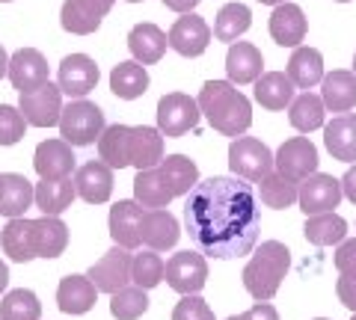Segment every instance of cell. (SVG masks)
Listing matches in <instances>:
<instances>
[{
	"label": "cell",
	"mask_w": 356,
	"mask_h": 320,
	"mask_svg": "<svg viewBox=\"0 0 356 320\" xmlns=\"http://www.w3.org/2000/svg\"><path fill=\"white\" fill-rule=\"evenodd\" d=\"M184 223L205 255L238 258L259 244L261 208L243 178L214 175L199 181L187 196Z\"/></svg>",
	"instance_id": "6da1fadb"
},
{
	"label": "cell",
	"mask_w": 356,
	"mask_h": 320,
	"mask_svg": "<svg viewBox=\"0 0 356 320\" xmlns=\"http://www.w3.org/2000/svg\"><path fill=\"white\" fill-rule=\"evenodd\" d=\"M196 101L208 125L226 137H241L252 125L250 98L238 92L232 81H208Z\"/></svg>",
	"instance_id": "7a4b0ae2"
},
{
	"label": "cell",
	"mask_w": 356,
	"mask_h": 320,
	"mask_svg": "<svg viewBox=\"0 0 356 320\" xmlns=\"http://www.w3.org/2000/svg\"><path fill=\"white\" fill-rule=\"evenodd\" d=\"M288 267H291V252L280 240H264L259 252L250 258L243 267V288L250 291L252 300L267 303L270 296L280 291Z\"/></svg>",
	"instance_id": "3957f363"
},
{
	"label": "cell",
	"mask_w": 356,
	"mask_h": 320,
	"mask_svg": "<svg viewBox=\"0 0 356 320\" xmlns=\"http://www.w3.org/2000/svg\"><path fill=\"white\" fill-rule=\"evenodd\" d=\"M104 113L102 107L86 101V98H77L69 107H63L60 116V134L69 146H92V142L104 134Z\"/></svg>",
	"instance_id": "277c9868"
},
{
	"label": "cell",
	"mask_w": 356,
	"mask_h": 320,
	"mask_svg": "<svg viewBox=\"0 0 356 320\" xmlns=\"http://www.w3.org/2000/svg\"><path fill=\"white\" fill-rule=\"evenodd\" d=\"M229 167L243 181L261 184L276 169V154L255 137H238L229 146Z\"/></svg>",
	"instance_id": "5b68a950"
},
{
	"label": "cell",
	"mask_w": 356,
	"mask_h": 320,
	"mask_svg": "<svg viewBox=\"0 0 356 320\" xmlns=\"http://www.w3.org/2000/svg\"><path fill=\"white\" fill-rule=\"evenodd\" d=\"M199 101L184 92H170L158 101V128L163 137H184L199 125Z\"/></svg>",
	"instance_id": "8992f818"
},
{
	"label": "cell",
	"mask_w": 356,
	"mask_h": 320,
	"mask_svg": "<svg viewBox=\"0 0 356 320\" xmlns=\"http://www.w3.org/2000/svg\"><path fill=\"white\" fill-rule=\"evenodd\" d=\"M131 264H134V255L131 249L125 246H113L110 252H104V258H98L92 267H89V279L102 294H119L122 288L131 285Z\"/></svg>",
	"instance_id": "52a82bcc"
},
{
	"label": "cell",
	"mask_w": 356,
	"mask_h": 320,
	"mask_svg": "<svg viewBox=\"0 0 356 320\" xmlns=\"http://www.w3.org/2000/svg\"><path fill=\"white\" fill-rule=\"evenodd\" d=\"M18 110H21V116L27 119V125H33V128L60 125V116H63V90L48 81L44 86H39V90H33V92H21Z\"/></svg>",
	"instance_id": "ba28073f"
},
{
	"label": "cell",
	"mask_w": 356,
	"mask_h": 320,
	"mask_svg": "<svg viewBox=\"0 0 356 320\" xmlns=\"http://www.w3.org/2000/svg\"><path fill=\"white\" fill-rule=\"evenodd\" d=\"M166 285L172 291H178L181 296L187 294H199L208 282V261L199 252H175V255L166 261Z\"/></svg>",
	"instance_id": "9c48e42d"
},
{
	"label": "cell",
	"mask_w": 356,
	"mask_h": 320,
	"mask_svg": "<svg viewBox=\"0 0 356 320\" xmlns=\"http://www.w3.org/2000/svg\"><path fill=\"white\" fill-rule=\"evenodd\" d=\"M341 181L332 178V175H324V172H315L309 175L306 181H300V211L306 217H315V214H330L336 211L339 202H341Z\"/></svg>",
	"instance_id": "30bf717a"
},
{
	"label": "cell",
	"mask_w": 356,
	"mask_h": 320,
	"mask_svg": "<svg viewBox=\"0 0 356 320\" xmlns=\"http://www.w3.org/2000/svg\"><path fill=\"white\" fill-rule=\"evenodd\" d=\"M276 172H282L291 181H306L318 172V149L306 137L285 140L276 151Z\"/></svg>",
	"instance_id": "8fae6325"
},
{
	"label": "cell",
	"mask_w": 356,
	"mask_h": 320,
	"mask_svg": "<svg viewBox=\"0 0 356 320\" xmlns=\"http://www.w3.org/2000/svg\"><path fill=\"white\" fill-rule=\"evenodd\" d=\"M95 83H98V65L92 57H86V53H72V57H65L60 62L57 86L63 90V95L86 98L95 90Z\"/></svg>",
	"instance_id": "7c38bea8"
},
{
	"label": "cell",
	"mask_w": 356,
	"mask_h": 320,
	"mask_svg": "<svg viewBox=\"0 0 356 320\" xmlns=\"http://www.w3.org/2000/svg\"><path fill=\"white\" fill-rule=\"evenodd\" d=\"M143 205L134 199V202H116L110 208V237H113L116 246L125 249H137L143 244Z\"/></svg>",
	"instance_id": "4fadbf2b"
},
{
	"label": "cell",
	"mask_w": 356,
	"mask_h": 320,
	"mask_svg": "<svg viewBox=\"0 0 356 320\" xmlns=\"http://www.w3.org/2000/svg\"><path fill=\"white\" fill-rule=\"evenodd\" d=\"M33 167H36L42 181H63L74 172V154L72 146L65 140H44L39 142L36 158H33Z\"/></svg>",
	"instance_id": "5bb4252c"
},
{
	"label": "cell",
	"mask_w": 356,
	"mask_h": 320,
	"mask_svg": "<svg viewBox=\"0 0 356 320\" xmlns=\"http://www.w3.org/2000/svg\"><path fill=\"white\" fill-rule=\"evenodd\" d=\"M211 45V27L199 15L187 12L172 24L170 30V48L181 57H199Z\"/></svg>",
	"instance_id": "9a60e30c"
},
{
	"label": "cell",
	"mask_w": 356,
	"mask_h": 320,
	"mask_svg": "<svg viewBox=\"0 0 356 320\" xmlns=\"http://www.w3.org/2000/svg\"><path fill=\"white\" fill-rule=\"evenodd\" d=\"M9 81L18 92H33L48 83V60L36 48H24L9 60Z\"/></svg>",
	"instance_id": "2e32d148"
},
{
	"label": "cell",
	"mask_w": 356,
	"mask_h": 320,
	"mask_svg": "<svg viewBox=\"0 0 356 320\" xmlns=\"http://www.w3.org/2000/svg\"><path fill=\"white\" fill-rule=\"evenodd\" d=\"M74 190L89 205H102L113 193V169L102 160H89L74 172Z\"/></svg>",
	"instance_id": "e0dca14e"
},
{
	"label": "cell",
	"mask_w": 356,
	"mask_h": 320,
	"mask_svg": "<svg viewBox=\"0 0 356 320\" xmlns=\"http://www.w3.org/2000/svg\"><path fill=\"white\" fill-rule=\"evenodd\" d=\"M306 30H309V21L303 15V9L297 3H280L273 6V15H270V36L276 45L282 48H300V42L306 39Z\"/></svg>",
	"instance_id": "ac0fdd59"
},
{
	"label": "cell",
	"mask_w": 356,
	"mask_h": 320,
	"mask_svg": "<svg viewBox=\"0 0 356 320\" xmlns=\"http://www.w3.org/2000/svg\"><path fill=\"white\" fill-rule=\"evenodd\" d=\"M226 74L232 83H255L259 77L264 74V57L261 51L250 45V42H235L229 45V53H226Z\"/></svg>",
	"instance_id": "d6986e66"
},
{
	"label": "cell",
	"mask_w": 356,
	"mask_h": 320,
	"mask_svg": "<svg viewBox=\"0 0 356 320\" xmlns=\"http://www.w3.org/2000/svg\"><path fill=\"white\" fill-rule=\"evenodd\" d=\"M0 244H3V252L18 264H27L36 255V219H24L15 217L9 219V226L0 235Z\"/></svg>",
	"instance_id": "ffe728a7"
},
{
	"label": "cell",
	"mask_w": 356,
	"mask_h": 320,
	"mask_svg": "<svg viewBox=\"0 0 356 320\" xmlns=\"http://www.w3.org/2000/svg\"><path fill=\"white\" fill-rule=\"evenodd\" d=\"M181 237L178 231V219L166 211V208H152L143 217V244L146 249H154V252H163V249H172Z\"/></svg>",
	"instance_id": "44dd1931"
},
{
	"label": "cell",
	"mask_w": 356,
	"mask_h": 320,
	"mask_svg": "<svg viewBox=\"0 0 356 320\" xmlns=\"http://www.w3.org/2000/svg\"><path fill=\"white\" fill-rule=\"evenodd\" d=\"M134 199L143 205V208H166L175 199V190L170 178H166V172L161 167L154 169H143L137 172V178H134Z\"/></svg>",
	"instance_id": "7402d4cb"
},
{
	"label": "cell",
	"mask_w": 356,
	"mask_h": 320,
	"mask_svg": "<svg viewBox=\"0 0 356 320\" xmlns=\"http://www.w3.org/2000/svg\"><path fill=\"white\" fill-rule=\"evenodd\" d=\"M324 146L336 160L356 163V116L353 113L336 116L324 128Z\"/></svg>",
	"instance_id": "603a6c76"
},
{
	"label": "cell",
	"mask_w": 356,
	"mask_h": 320,
	"mask_svg": "<svg viewBox=\"0 0 356 320\" xmlns=\"http://www.w3.org/2000/svg\"><path fill=\"white\" fill-rule=\"evenodd\" d=\"M163 163V134L161 128H134L131 134V167H137V172L143 169H154Z\"/></svg>",
	"instance_id": "cb8c5ba5"
},
{
	"label": "cell",
	"mask_w": 356,
	"mask_h": 320,
	"mask_svg": "<svg viewBox=\"0 0 356 320\" xmlns=\"http://www.w3.org/2000/svg\"><path fill=\"white\" fill-rule=\"evenodd\" d=\"M98 288L89 276H65L57 288V305L65 314H86L95 305Z\"/></svg>",
	"instance_id": "d4e9b609"
},
{
	"label": "cell",
	"mask_w": 356,
	"mask_h": 320,
	"mask_svg": "<svg viewBox=\"0 0 356 320\" xmlns=\"http://www.w3.org/2000/svg\"><path fill=\"white\" fill-rule=\"evenodd\" d=\"M288 77H291L294 86L303 92H309L312 86H318V83H324L327 74H324V57H321V51L306 48V45L294 48L291 60H288Z\"/></svg>",
	"instance_id": "484cf974"
},
{
	"label": "cell",
	"mask_w": 356,
	"mask_h": 320,
	"mask_svg": "<svg viewBox=\"0 0 356 320\" xmlns=\"http://www.w3.org/2000/svg\"><path fill=\"white\" fill-rule=\"evenodd\" d=\"M128 48H131L137 62L152 65V62H158L163 57L166 48H170V36L154 24H137L128 33Z\"/></svg>",
	"instance_id": "4316f807"
},
{
	"label": "cell",
	"mask_w": 356,
	"mask_h": 320,
	"mask_svg": "<svg viewBox=\"0 0 356 320\" xmlns=\"http://www.w3.org/2000/svg\"><path fill=\"white\" fill-rule=\"evenodd\" d=\"M131 134L128 125H107L104 134L98 137V160L107 163L110 169L131 167Z\"/></svg>",
	"instance_id": "83f0119b"
},
{
	"label": "cell",
	"mask_w": 356,
	"mask_h": 320,
	"mask_svg": "<svg viewBox=\"0 0 356 320\" xmlns=\"http://www.w3.org/2000/svg\"><path fill=\"white\" fill-rule=\"evenodd\" d=\"M294 81L282 71H267L255 81V101H259L264 110H285L294 101Z\"/></svg>",
	"instance_id": "f1b7e54d"
},
{
	"label": "cell",
	"mask_w": 356,
	"mask_h": 320,
	"mask_svg": "<svg viewBox=\"0 0 356 320\" xmlns=\"http://www.w3.org/2000/svg\"><path fill=\"white\" fill-rule=\"evenodd\" d=\"M321 98H324L327 110H332V113L353 110L356 107V74L344 69L327 74L324 83H321Z\"/></svg>",
	"instance_id": "f546056e"
},
{
	"label": "cell",
	"mask_w": 356,
	"mask_h": 320,
	"mask_svg": "<svg viewBox=\"0 0 356 320\" xmlns=\"http://www.w3.org/2000/svg\"><path fill=\"white\" fill-rule=\"evenodd\" d=\"M324 119H327V104L315 92H300L291 101V107H288V122L300 134H312V130L324 128Z\"/></svg>",
	"instance_id": "4dcf8cb0"
},
{
	"label": "cell",
	"mask_w": 356,
	"mask_h": 320,
	"mask_svg": "<svg viewBox=\"0 0 356 320\" xmlns=\"http://www.w3.org/2000/svg\"><path fill=\"white\" fill-rule=\"evenodd\" d=\"M110 90H113L116 98H125V101H134L143 92L149 90V71L146 65L137 60L119 62L113 71H110Z\"/></svg>",
	"instance_id": "1f68e13d"
},
{
	"label": "cell",
	"mask_w": 356,
	"mask_h": 320,
	"mask_svg": "<svg viewBox=\"0 0 356 320\" xmlns=\"http://www.w3.org/2000/svg\"><path fill=\"white\" fill-rule=\"evenodd\" d=\"M30 202H36V190L33 184L18 172H9L3 175V193H0V214L15 219V217H24V211L30 208Z\"/></svg>",
	"instance_id": "d6a6232c"
},
{
	"label": "cell",
	"mask_w": 356,
	"mask_h": 320,
	"mask_svg": "<svg viewBox=\"0 0 356 320\" xmlns=\"http://www.w3.org/2000/svg\"><path fill=\"white\" fill-rule=\"evenodd\" d=\"M303 235L309 244H315V246H339L341 240H348V223H344L336 211L315 214L306 219Z\"/></svg>",
	"instance_id": "836d02e7"
},
{
	"label": "cell",
	"mask_w": 356,
	"mask_h": 320,
	"mask_svg": "<svg viewBox=\"0 0 356 320\" xmlns=\"http://www.w3.org/2000/svg\"><path fill=\"white\" fill-rule=\"evenodd\" d=\"M250 24H252L250 6H243V3H226L217 12V18H214V39L235 45L243 33L250 30Z\"/></svg>",
	"instance_id": "e575fe53"
},
{
	"label": "cell",
	"mask_w": 356,
	"mask_h": 320,
	"mask_svg": "<svg viewBox=\"0 0 356 320\" xmlns=\"http://www.w3.org/2000/svg\"><path fill=\"white\" fill-rule=\"evenodd\" d=\"M69 246V228L60 217H44L36 219V255L39 258H57Z\"/></svg>",
	"instance_id": "d590c367"
},
{
	"label": "cell",
	"mask_w": 356,
	"mask_h": 320,
	"mask_svg": "<svg viewBox=\"0 0 356 320\" xmlns=\"http://www.w3.org/2000/svg\"><path fill=\"white\" fill-rule=\"evenodd\" d=\"M74 181L63 178V181H42L36 184V205L44 217H60L65 208L74 202Z\"/></svg>",
	"instance_id": "8d00e7d4"
},
{
	"label": "cell",
	"mask_w": 356,
	"mask_h": 320,
	"mask_svg": "<svg viewBox=\"0 0 356 320\" xmlns=\"http://www.w3.org/2000/svg\"><path fill=\"white\" fill-rule=\"evenodd\" d=\"M259 187H261V202L267 208H276V211H285V208H291L300 199V181L285 178V175L276 169L267 175Z\"/></svg>",
	"instance_id": "74e56055"
},
{
	"label": "cell",
	"mask_w": 356,
	"mask_h": 320,
	"mask_svg": "<svg viewBox=\"0 0 356 320\" xmlns=\"http://www.w3.org/2000/svg\"><path fill=\"white\" fill-rule=\"evenodd\" d=\"M166 276V264L163 258L158 255L154 249H143L134 255V264H131V285H137V288L149 291L154 285H161Z\"/></svg>",
	"instance_id": "f35d334b"
},
{
	"label": "cell",
	"mask_w": 356,
	"mask_h": 320,
	"mask_svg": "<svg viewBox=\"0 0 356 320\" xmlns=\"http://www.w3.org/2000/svg\"><path fill=\"white\" fill-rule=\"evenodd\" d=\"M161 169L166 172V178H170L175 196H191V190L199 184V169L187 154H170V158H163Z\"/></svg>",
	"instance_id": "ab89813d"
},
{
	"label": "cell",
	"mask_w": 356,
	"mask_h": 320,
	"mask_svg": "<svg viewBox=\"0 0 356 320\" xmlns=\"http://www.w3.org/2000/svg\"><path fill=\"white\" fill-rule=\"evenodd\" d=\"M42 305L36 300V294L27 288L9 291L0 303V320H39Z\"/></svg>",
	"instance_id": "60d3db41"
},
{
	"label": "cell",
	"mask_w": 356,
	"mask_h": 320,
	"mask_svg": "<svg viewBox=\"0 0 356 320\" xmlns=\"http://www.w3.org/2000/svg\"><path fill=\"white\" fill-rule=\"evenodd\" d=\"M146 312H149V296L143 288H137V285L122 288L119 294H113V300H110V314L116 320H137Z\"/></svg>",
	"instance_id": "b9f144b4"
},
{
	"label": "cell",
	"mask_w": 356,
	"mask_h": 320,
	"mask_svg": "<svg viewBox=\"0 0 356 320\" xmlns=\"http://www.w3.org/2000/svg\"><path fill=\"white\" fill-rule=\"evenodd\" d=\"M60 24H63V30L74 33V36H89V33H95L102 27V18L89 15L83 6H77V0H65L63 12H60Z\"/></svg>",
	"instance_id": "7bdbcfd3"
},
{
	"label": "cell",
	"mask_w": 356,
	"mask_h": 320,
	"mask_svg": "<svg viewBox=\"0 0 356 320\" xmlns=\"http://www.w3.org/2000/svg\"><path fill=\"white\" fill-rule=\"evenodd\" d=\"M27 119L21 116L18 107L0 104V146H15V142L24 137Z\"/></svg>",
	"instance_id": "ee69618b"
},
{
	"label": "cell",
	"mask_w": 356,
	"mask_h": 320,
	"mask_svg": "<svg viewBox=\"0 0 356 320\" xmlns=\"http://www.w3.org/2000/svg\"><path fill=\"white\" fill-rule=\"evenodd\" d=\"M172 320H214V312H211V305L199 294H187L175 305Z\"/></svg>",
	"instance_id": "f6af8a7d"
},
{
	"label": "cell",
	"mask_w": 356,
	"mask_h": 320,
	"mask_svg": "<svg viewBox=\"0 0 356 320\" xmlns=\"http://www.w3.org/2000/svg\"><path fill=\"white\" fill-rule=\"evenodd\" d=\"M336 270L339 276H356V237L341 240L336 249Z\"/></svg>",
	"instance_id": "bcb514c9"
},
{
	"label": "cell",
	"mask_w": 356,
	"mask_h": 320,
	"mask_svg": "<svg viewBox=\"0 0 356 320\" xmlns=\"http://www.w3.org/2000/svg\"><path fill=\"white\" fill-rule=\"evenodd\" d=\"M336 294L344 308H350L356 314V276H341L339 285H336Z\"/></svg>",
	"instance_id": "7dc6e473"
},
{
	"label": "cell",
	"mask_w": 356,
	"mask_h": 320,
	"mask_svg": "<svg viewBox=\"0 0 356 320\" xmlns=\"http://www.w3.org/2000/svg\"><path fill=\"white\" fill-rule=\"evenodd\" d=\"M77 3H81V6L86 9L89 15H95V18H104V15L110 12V9H113V3H116V0H77Z\"/></svg>",
	"instance_id": "c3c4849f"
},
{
	"label": "cell",
	"mask_w": 356,
	"mask_h": 320,
	"mask_svg": "<svg viewBox=\"0 0 356 320\" xmlns=\"http://www.w3.org/2000/svg\"><path fill=\"white\" fill-rule=\"evenodd\" d=\"M250 320H280V312L270 305V303H255L250 312H247Z\"/></svg>",
	"instance_id": "681fc988"
},
{
	"label": "cell",
	"mask_w": 356,
	"mask_h": 320,
	"mask_svg": "<svg viewBox=\"0 0 356 320\" xmlns=\"http://www.w3.org/2000/svg\"><path fill=\"white\" fill-rule=\"evenodd\" d=\"M341 190H344V196H348L350 202L356 205V163H353V167H350L348 172H344V178H341Z\"/></svg>",
	"instance_id": "f907efd6"
},
{
	"label": "cell",
	"mask_w": 356,
	"mask_h": 320,
	"mask_svg": "<svg viewBox=\"0 0 356 320\" xmlns=\"http://www.w3.org/2000/svg\"><path fill=\"white\" fill-rule=\"evenodd\" d=\"M196 3H199V0H163V6H166V9H172V12H181V15L193 12Z\"/></svg>",
	"instance_id": "816d5d0a"
},
{
	"label": "cell",
	"mask_w": 356,
	"mask_h": 320,
	"mask_svg": "<svg viewBox=\"0 0 356 320\" xmlns=\"http://www.w3.org/2000/svg\"><path fill=\"white\" fill-rule=\"evenodd\" d=\"M9 60H13V57H6V51L0 48V77L9 74Z\"/></svg>",
	"instance_id": "f5cc1de1"
},
{
	"label": "cell",
	"mask_w": 356,
	"mask_h": 320,
	"mask_svg": "<svg viewBox=\"0 0 356 320\" xmlns=\"http://www.w3.org/2000/svg\"><path fill=\"white\" fill-rule=\"evenodd\" d=\"M6 285H9V270H6V264L0 261V291H6Z\"/></svg>",
	"instance_id": "db71d44e"
},
{
	"label": "cell",
	"mask_w": 356,
	"mask_h": 320,
	"mask_svg": "<svg viewBox=\"0 0 356 320\" xmlns=\"http://www.w3.org/2000/svg\"><path fill=\"white\" fill-rule=\"evenodd\" d=\"M259 3H267V6H280V3H285V0H259Z\"/></svg>",
	"instance_id": "11a10c76"
},
{
	"label": "cell",
	"mask_w": 356,
	"mask_h": 320,
	"mask_svg": "<svg viewBox=\"0 0 356 320\" xmlns=\"http://www.w3.org/2000/svg\"><path fill=\"white\" fill-rule=\"evenodd\" d=\"M226 320H250V317H247V312H243V314H232V317H226Z\"/></svg>",
	"instance_id": "9f6ffc18"
},
{
	"label": "cell",
	"mask_w": 356,
	"mask_h": 320,
	"mask_svg": "<svg viewBox=\"0 0 356 320\" xmlns=\"http://www.w3.org/2000/svg\"><path fill=\"white\" fill-rule=\"evenodd\" d=\"M0 193H3V175H0Z\"/></svg>",
	"instance_id": "6f0895ef"
},
{
	"label": "cell",
	"mask_w": 356,
	"mask_h": 320,
	"mask_svg": "<svg viewBox=\"0 0 356 320\" xmlns=\"http://www.w3.org/2000/svg\"><path fill=\"white\" fill-rule=\"evenodd\" d=\"M336 3H350V0H336Z\"/></svg>",
	"instance_id": "680465c9"
},
{
	"label": "cell",
	"mask_w": 356,
	"mask_h": 320,
	"mask_svg": "<svg viewBox=\"0 0 356 320\" xmlns=\"http://www.w3.org/2000/svg\"><path fill=\"white\" fill-rule=\"evenodd\" d=\"M353 74H356V57H353Z\"/></svg>",
	"instance_id": "91938a15"
},
{
	"label": "cell",
	"mask_w": 356,
	"mask_h": 320,
	"mask_svg": "<svg viewBox=\"0 0 356 320\" xmlns=\"http://www.w3.org/2000/svg\"><path fill=\"white\" fill-rule=\"evenodd\" d=\"M0 3H13V0H0Z\"/></svg>",
	"instance_id": "94428289"
},
{
	"label": "cell",
	"mask_w": 356,
	"mask_h": 320,
	"mask_svg": "<svg viewBox=\"0 0 356 320\" xmlns=\"http://www.w3.org/2000/svg\"><path fill=\"white\" fill-rule=\"evenodd\" d=\"M128 3H140V0H128Z\"/></svg>",
	"instance_id": "6125c7cd"
},
{
	"label": "cell",
	"mask_w": 356,
	"mask_h": 320,
	"mask_svg": "<svg viewBox=\"0 0 356 320\" xmlns=\"http://www.w3.org/2000/svg\"><path fill=\"white\" fill-rule=\"evenodd\" d=\"M315 320H327V317H315Z\"/></svg>",
	"instance_id": "be15d7a7"
},
{
	"label": "cell",
	"mask_w": 356,
	"mask_h": 320,
	"mask_svg": "<svg viewBox=\"0 0 356 320\" xmlns=\"http://www.w3.org/2000/svg\"><path fill=\"white\" fill-rule=\"evenodd\" d=\"M353 320H356V314H353Z\"/></svg>",
	"instance_id": "e7e4bbea"
}]
</instances>
